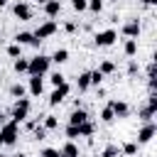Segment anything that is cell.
<instances>
[{"label": "cell", "mask_w": 157, "mask_h": 157, "mask_svg": "<svg viewBox=\"0 0 157 157\" xmlns=\"http://www.w3.org/2000/svg\"><path fill=\"white\" fill-rule=\"evenodd\" d=\"M49 64H52L49 56L37 54V56L29 59V64H27V74H29V76H44V74L49 71Z\"/></svg>", "instance_id": "obj_1"}, {"label": "cell", "mask_w": 157, "mask_h": 157, "mask_svg": "<svg viewBox=\"0 0 157 157\" xmlns=\"http://www.w3.org/2000/svg\"><path fill=\"white\" fill-rule=\"evenodd\" d=\"M17 132H20V123H17V120H5V123L0 125L2 145H15V142H17Z\"/></svg>", "instance_id": "obj_2"}, {"label": "cell", "mask_w": 157, "mask_h": 157, "mask_svg": "<svg viewBox=\"0 0 157 157\" xmlns=\"http://www.w3.org/2000/svg\"><path fill=\"white\" fill-rule=\"evenodd\" d=\"M29 105H32V103H29V98H25V96H22V98H17V101H15V105H12V120L22 123V120L29 115Z\"/></svg>", "instance_id": "obj_3"}, {"label": "cell", "mask_w": 157, "mask_h": 157, "mask_svg": "<svg viewBox=\"0 0 157 157\" xmlns=\"http://www.w3.org/2000/svg\"><path fill=\"white\" fill-rule=\"evenodd\" d=\"M115 39H118V32L115 29H103V32H98L93 37L96 47H110V44H115Z\"/></svg>", "instance_id": "obj_4"}, {"label": "cell", "mask_w": 157, "mask_h": 157, "mask_svg": "<svg viewBox=\"0 0 157 157\" xmlns=\"http://www.w3.org/2000/svg\"><path fill=\"white\" fill-rule=\"evenodd\" d=\"M155 132H157V125H155L152 120H147V123L140 128V132H137V145H147V142L155 137Z\"/></svg>", "instance_id": "obj_5"}, {"label": "cell", "mask_w": 157, "mask_h": 157, "mask_svg": "<svg viewBox=\"0 0 157 157\" xmlns=\"http://www.w3.org/2000/svg\"><path fill=\"white\" fill-rule=\"evenodd\" d=\"M69 83L64 81V83H59V86H54V91H52V96H49V105H59L66 96H69Z\"/></svg>", "instance_id": "obj_6"}, {"label": "cell", "mask_w": 157, "mask_h": 157, "mask_svg": "<svg viewBox=\"0 0 157 157\" xmlns=\"http://www.w3.org/2000/svg\"><path fill=\"white\" fill-rule=\"evenodd\" d=\"M56 32V22L54 20H47V22H42L39 27H37V32H34V37L42 42V39H47V37H52Z\"/></svg>", "instance_id": "obj_7"}, {"label": "cell", "mask_w": 157, "mask_h": 157, "mask_svg": "<svg viewBox=\"0 0 157 157\" xmlns=\"http://www.w3.org/2000/svg\"><path fill=\"white\" fill-rule=\"evenodd\" d=\"M12 12H15V17L22 20V22L32 20V7H29L27 2H15V5H12Z\"/></svg>", "instance_id": "obj_8"}, {"label": "cell", "mask_w": 157, "mask_h": 157, "mask_svg": "<svg viewBox=\"0 0 157 157\" xmlns=\"http://www.w3.org/2000/svg\"><path fill=\"white\" fill-rule=\"evenodd\" d=\"M123 34H125L128 39H137V34H140V22H137V20H128V22L123 25Z\"/></svg>", "instance_id": "obj_9"}, {"label": "cell", "mask_w": 157, "mask_h": 157, "mask_svg": "<svg viewBox=\"0 0 157 157\" xmlns=\"http://www.w3.org/2000/svg\"><path fill=\"white\" fill-rule=\"evenodd\" d=\"M15 42L22 47V44H32V47H39V39L34 37V32H20L17 37H15Z\"/></svg>", "instance_id": "obj_10"}, {"label": "cell", "mask_w": 157, "mask_h": 157, "mask_svg": "<svg viewBox=\"0 0 157 157\" xmlns=\"http://www.w3.org/2000/svg\"><path fill=\"white\" fill-rule=\"evenodd\" d=\"M86 120H88V113H86L81 105H78V108H74V110H71V115H69V123H71V125H81V123H86Z\"/></svg>", "instance_id": "obj_11"}, {"label": "cell", "mask_w": 157, "mask_h": 157, "mask_svg": "<svg viewBox=\"0 0 157 157\" xmlns=\"http://www.w3.org/2000/svg\"><path fill=\"white\" fill-rule=\"evenodd\" d=\"M42 91H44V78L42 76H32L29 78V93L32 96H42Z\"/></svg>", "instance_id": "obj_12"}, {"label": "cell", "mask_w": 157, "mask_h": 157, "mask_svg": "<svg viewBox=\"0 0 157 157\" xmlns=\"http://www.w3.org/2000/svg\"><path fill=\"white\" fill-rule=\"evenodd\" d=\"M110 108H113L115 118H125V115L130 113V108H128V103H125V101H110Z\"/></svg>", "instance_id": "obj_13"}, {"label": "cell", "mask_w": 157, "mask_h": 157, "mask_svg": "<svg viewBox=\"0 0 157 157\" xmlns=\"http://www.w3.org/2000/svg\"><path fill=\"white\" fill-rule=\"evenodd\" d=\"M44 12H47V17H56L61 12V2L59 0H47L44 2Z\"/></svg>", "instance_id": "obj_14"}, {"label": "cell", "mask_w": 157, "mask_h": 157, "mask_svg": "<svg viewBox=\"0 0 157 157\" xmlns=\"http://www.w3.org/2000/svg\"><path fill=\"white\" fill-rule=\"evenodd\" d=\"M59 155H61V157H78V147L74 145V140H69V142H64V145H61Z\"/></svg>", "instance_id": "obj_15"}, {"label": "cell", "mask_w": 157, "mask_h": 157, "mask_svg": "<svg viewBox=\"0 0 157 157\" xmlns=\"http://www.w3.org/2000/svg\"><path fill=\"white\" fill-rule=\"evenodd\" d=\"M76 88H78V91H86V88H91V71H83V74H78V78H76Z\"/></svg>", "instance_id": "obj_16"}, {"label": "cell", "mask_w": 157, "mask_h": 157, "mask_svg": "<svg viewBox=\"0 0 157 157\" xmlns=\"http://www.w3.org/2000/svg\"><path fill=\"white\" fill-rule=\"evenodd\" d=\"M49 59H52L54 64H64V61H69V49H56Z\"/></svg>", "instance_id": "obj_17"}, {"label": "cell", "mask_w": 157, "mask_h": 157, "mask_svg": "<svg viewBox=\"0 0 157 157\" xmlns=\"http://www.w3.org/2000/svg\"><path fill=\"white\" fill-rule=\"evenodd\" d=\"M123 52H125V56H135L137 54V39H128L123 44Z\"/></svg>", "instance_id": "obj_18"}, {"label": "cell", "mask_w": 157, "mask_h": 157, "mask_svg": "<svg viewBox=\"0 0 157 157\" xmlns=\"http://www.w3.org/2000/svg\"><path fill=\"white\" fill-rule=\"evenodd\" d=\"M27 64H29V59H22V56H17V59H15V64H12V69H15L17 74H25V71H27Z\"/></svg>", "instance_id": "obj_19"}, {"label": "cell", "mask_w": 157, "mask_h": 157, "mask_svg": "<svg viewBox=\"0 0 157 157\" xmlns=\"http://www.w3.org/2000/svg\"><path fill=\"white\" fill-rule=\"evenodd\" d=\"M98 71L105 76V74H113L115 71V61H110V59H105V61H101V66H98Z\"/></svg>", "instance_id": "obj_20"}, {"label": "cell", "mask_w": 157, "mask_h": 157, "mask_svg": "<svg viewBox=\"0 0 157 157\" xmlns=\"http://www.w3.org/2000/svg\"><path fill=\"white\" fill-rule=\"evenodd\" d=\"M101 120H103V123H113V120H115V113H113L110 103H108V105H105V108L101 110Z\"/></svg>", "instance_id": "obj_21"}, {"label": "cell", "mask_w": 157, "mask_h": 157, "mask_svg": "<svg viewBox=\"0 0 157 157\" xmlns=\"http://www.w3.org/2000/svg\"><path fill=\"white\" fill-rule=\"evenodd\" d=\"M44 130H56L59 128V120H56V115H44V125H42Z\"/></svg>", "instance_id": "obj_22"}, {"label": "cell", "mask_w": 157, "mask_h": 157, "mask_svg": "<svg viewBox=\"0 0 157 157\" xmlns=\"http://www.w3.org/2000/svg\"><path fill=\"white\" fill-rule=\"evenodd\" d=\"M78 132H81V137H91V135H93V123H91V120L81 123V125H78Z\"/></svg>", "instance_id": "obj_23"}, {"label": "cell", "mask_w": 157, "mask_h": 157, "mask_svg": "<svg viewBox=\"0 0 157 157\" xmlns=\"http://www.w3.org/2000/svg\"><path fill=\"white\" fill-rule=\"evenodd\" d=\"M10 93H12L15 98H22V96L27 93V88H25L22 83H12V86H10Z\"/></svg>", "instance_id": "obj_24"}, {"label": "cell", "mask_w": 157, "mask_h": 157, "mask_svg": "<svg viewBox=\"0 0 157 157\" xmlns=\"http://www.w3.org/2000/svg\"><path fill=\"white\" fill-rule=\"evenodd\" d=\"M145 108H147V110H150L152 115L157 113V93H155V91L150 93V98H147V105H145Z\"/></svg>", "instance_id": "obj_25"}, {"label": "cell", "mask_w": 157, "mask_h": 157, "mask_svg": "<svg viewBox=\"0 0 157 157\" xmlns=\"http://www.w3.org/2000/svg\"><path fill=\"white\" fill-rule=\"evenodd\" d=\"M66 137H69V140H78V137H81L78 125H71V123H69V125H66Z\"/></svg>", "instance_id": "obj_26"}, {"label": "cell", "mask_w": 157, "mask_h": 157, "mask_svg": "<svg viewBox=\"0 0 157 157\" xmlns=\"http://www.w3.org/2000/svg\"><path fill=\"white\" fill-rule=\"evenodd\" d=\"M101 157H120V150L115 145H105V150L101 152Z\"/></svg>", "instance_id": "obj_27"}, {"label": "cell", "mask_w": 157, "mask_h": 157, "mask_svg": "<svg viewBox=\"0 0 157 157\" xmlns=\"http://www.w3.org/2000/svg\"><path fill=\"white\" fill-rule=\"evenodd\" d=\"M7 56H12V59H17V56H22V47L15 42V44H10L7 47Z\"/></svg>", "instance_id": "obj_28"}, {"label": "cell", "mask_w": 157, "mask_h": 157, "mask_svg": "<svg viewBox=\"0 0 157 157\" xmlns=\"http://www.w3.org/2000/svg\"><path fill=\"white\" fill-rule=\"evenodd\" d=\"M135 152H137V142H125V145H123V155L132 157Z\"/></svg>", "instance_id": "obj_29"}, {"label": "cell", "mask_w": 157, "mask_h": 157, "mask_svg": "<svg viewBox=\"0 0 157 157\" xmlns=\"http://www.w3.org/2000/svg\"><path fill=\"white\" fill-rule=\"evenodd\" d=\"M101 7H103V0H86V10L101 12Z\"/></svg>", "instance_id": "obj_30"}, {"label": "cell", "mask_w": 157, "mask_h": 157, "mask_svg": "<svg viewBox=\"0 0 157 157\" xmlns=\"http://www.w3.org/2000/svg\"><path fill=\"white\" fill-rule=\"evenodd\" d=\"M49 81H52V86H59V83H64L66 78H64V74H61V71H54V74L49 76Z\"/></svg>", "instance_id": "obj_31"}, {"label": "cell", "mask_w": 157, "mask_h": 157, "mask_svg": "<svg viewBox=\"0 0 157 157\" xmlns=\"http://www.w3.org/2000/svg\"><path fill=\"white\" fill-rule=\"evenodd\" d=\"M103 83V74L96 69V71H91V86H101Z\"/></svg>", "instance_id": "obj_32"}, {"label": "cell", "mask_w": 157, "mask_h": 157, "mask_svg": "<svg viewBox=\"0 0 157 157\" xmlns=\"http://www.w3.org/2000/svg\"><path fill=\"white\" fill-rule=\"evenodd\" d=\"M39 157H61V155H59V150H54V147H44V150L39 152Z\"/></svg>", "instance_id": "obj_33"}, {"label": "cell", "mask_w": 157, "mask_h": 157, "mask_svg": "<svg viewBox=\"0 0 157 157\" xmlns=\"http://www.w3.org/2000/svg\"><path fill=\"white\" fill-rule=\"evenodd\" d=\"M32 130H34V137H37V140H44V137H47V130H44L42 125H34Z\"/></svg>", "instance_id": "obj_34"}, {"label": "cell", "mask_w": 157, "mask_h": 157, "mask_svg": "<svg viewBox=\"0 0 157 157\" xmlns=\"http://www.w3.org/2000/svg\"><path fill=\"white\" fill-rule=\"evenodd\" d=\"M71 7H74L76 12H83V10H86V0H71Z\"/></svg>", "instance_id": "obj_35"}, {"label": "cell", "mask_w": 157, "mask_h": 157, "mask_svg": "<svg viewBox=\"0 0 157 157\" xmlns=\"http://www.w3.org/2000/svg\"><path fill=\"white\" fill-rule=\"evenodd\" d=\"M137 69H140V66H137V61H135V59H130V64H128V76H135V74H137Z\"/></svg>", "instance_id": "obj_36"}, {"label": "cell", "mask_w": 157, "mask_h": 157, "mask_svg": "<svg viewBox=\"0 0 157 157\" xmlns=\"http://www.w3.org/2000/svg\"><path fill=\"white\" fill-rule=\"evenodd\" d=\"M140 118H142V120L147 123V120H152V113H150L147 108H140Z\"/></svg>", "instance_id": "obj_37"}, {"label": "cell", "mask_w": 157, "mask_h": 157, "mask_svg": "<svg viewBox=\"0 0 157 157\" xmlns=\"http://www.w3.org/2000/svg\"><path fill=\"white\" fill-rule=\"evenodd\" d=\"M64 29H66V32H74V29H76V25H74V22H66V25H64Z\"/></svg>", "instance_id": "obj_38"}, {"label": "cell", "mask_w": 157, "mask_h": 157, "mask_svg": "<svg viewBox=\"0 0 157 157\" xmlns=\"http://www.w3.org/2000/svg\"><path fill=\"white\" fill-rule=\"evenodd\" d=\"M145 5H157V0H142Z\"/></svg>", "instance_id": "obj_39"}, {"label": "cell", "mask_w": 157, "mask_h": 157, "mask_svg": "<svg viewBox=\"0 0 157 157\" xmlns=\"http://www.w3.org/2000/svg\"><path fill=\"white\" fill-rule=\"evenodd\" d=\"M12 157H27V155H25V152H17V155H12Z\"/></svg>", "instance_id": "obj_40"}, {"label": "cell", "mask_w": 157, "mask_h": 157, "mask_svg": "<svg viewBox=\"0 0 157 157\" xmlns=\"http://www.w3.org/2000/svg\"><path fill=\"white\" fill-rule=\"evenodd\" d=\"M5 5H7V0H0V7H5Z\"/></svg>", "instance_id": "obj_41"}, {"label": "cell", "mask_w": 157, "mask_h": 157, "mask_svg": "<svg viewBox=\"0 0 157 157\" xmlns=\"http://www.w3.org/2000/svg\"><path fill=\"white\" fill-rule=\"evenodd\" d=\"M2 123H5V115H2V113H0V125H2Z\"/></svg>", "instance_id": "obj_42"}, {"label": "cell", "mask_w": 157, "mask_h": 157, "mask_svg": "<svg viewBox=\"0 0 157 157\" xmlns=\"http://www.w3.org/2000/svg\"><path fill=\"white\" fill-rule=\"evenodd\" d=\"M37 2H39V5H44V2H47V0H37Z\"/></svg>", "instance_id": "obj_43"}, {"label": "cell", "mask_w": 157, "mask_h": 157, "mask_svg": "<svg viewBox=\"0 0 157 157\" xmlns=\"http://www.w3.org/2000/svg\"><path fill=\"white\" fill-rule=\"evenodd\" d=\"M0 145H2V137H0Z\"/></svg>", "instance_id": "obj_44"}, {"label": "cell", "mask_w": 157, "mask_h": 157, "mask_svg": "<svg viewBox=\"0 0 157 157\" xmlns=\"http://www.w3.org/2000/svg\"><path fill=\"white\" fill-rule=\"evenodd\" d=\"M110 2H118V0H110Z\"/></svg>", "instance_id": "obj_45"}, {"label": "cell", "mask_w": 157, "mask_h": 157, "mask_svg": "<svg viewBox=\"0 0 157 157\" xmlns=\"http://www.w3.org/2000/svg\"><path fill=\"white\" fill-rule=\"evenodd\" d=\"M0 157H5V155H0Z\"/></svg>", "instance_id": "obj_46"}]
</instances>
